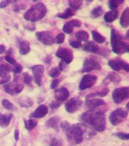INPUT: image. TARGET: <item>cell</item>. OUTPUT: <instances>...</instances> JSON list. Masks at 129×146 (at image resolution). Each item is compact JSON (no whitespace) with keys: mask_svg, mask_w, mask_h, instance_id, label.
<instances>
[{"mask_svg":"<svg viewBox=\"0 0 129 146\" xmlns=\"http://www.w3.org/2000/svg\"><path fill=\"white\" fill-rule=\"evenodd\" d=\"M79 120L98 132H103L106 128L105 116L103 111L88 110L80 116Z\"/></svg>","mask_w":129,"mask_h":146,"instance_id":"1","label":"cell"},{"mask_svg":"<svg viewBox=\"0 0 129 146\" xmlns=\"http://www.w3.org/2000/svg\"><path fill=\"white\" fill-rule=\"evenodd\" d=\"M111 45L113 52L116 54L129 52V44L125 42L124 36L115 29H111Z\"/></svg>","mask_w":129,"mask_h":146,"instance_id":"2","label":"cell"},{"mask_svg":"<svg viewBox=\"0 0 129 146\" xmlns=\"http://www.w3.org/2000/svg\"><path fill=\"white\" fill-rule=\"evenodd\" d=\"M47 9L43 3H36L30 7L24 14V18L26 21L34 23L41 20L45 16Z\"/></svg>","mask_w":129,"mask_h":146,"instance_id":"3","label":"cell"},{"mask_svg":"<svg viewBox=\"0 0 129 146\" xmlns=\"http://www.w3.org/2000/svg\"><path fill=\"white\" fill-rule=\"evenodd\" d=\"M87 130V126L83 123L75 124L71 126L69 131L67 133L68 139L72 141L76 145H78L83 140V134Z\"/></svg>","mask_w":129,"mask_h":146,"instance_id":"4","label":"cell"},{"mask_svg":"<svg viewBox=\"0 0 129 146\" xmlns=\"http://www.w3.org/2000/svg\"><path fill=\"white\" fill-rule=\"evenodd\" d=\"M128 115V110L122 108H119L110 114L109 120L113 125H118L127 118Z\"/></svg>","mask_w":129,"mask_h":146,"instance_id":"5","label":"cell"},{"mask_svg":"<svg viewBox=\"0 0 129 146\" xmlns=\"http://www.w3.org/2000/svg\"><path fill=\"white\" fill-rule=\"evenodd\" d=\"M129 96V87H122L116 88L112 93V98L116 104H120L125 100L128 99Z\"/></svg>","mask_w":129,"mask_h":146,"instance_id":"6","label":"cell"},{"mask_svg":"<svg viewBox=\"0 0 129 146\" xmlns=\"http://www.w3.org/2000/svg\"><path fill=\"white\" fill-rule=\"evenodd\" d=\"M101 68V65L96 59L92 57H88L84 60L81 72L89 73L94 70H100Z\"/></svg>","mask_w":129,"mask_h":146,"instance_id":"7","label":"cell"},{"mask_svg":"<svg viewBox=\"0 0 129 146\" xmlns=\"http://www.w3.org/2000/svg\"><path fill=\"white\" fill-rule=\"evenodd\" d=\"M56 56L61 59L67 64H70L74 58L72 50L67 47L59 48L56 53Z\"/></svg>","mask_w":129,"mask_h":146,"instance_id":"8","label":"cell"},{"mask_svg":"<svg viewBox=\"0 0 129 146\" xmlns=\"http://www.w3.org/2000/svg\"><path fill=\"white\" fill-rule=\"evenodd\" d=\"M108 65L114 71L119 72L121 70L129 72V64L120 58L112 59L108 62Z\"/></svg>","mask_w":129,"mask_h":146,"instance_id":"9","label":"cell"},{"mask_svg":"<svg viewBox=\"0 0 129 146\" xmlns=\"http://www.w3.org/2000/svg\"><path fill=\"white\" fill-rule=\"evenodd\" d=\"M35 36L39 41L45 45H52L54 43V36L52 33L50 31L36 32Z\"/></svg>","mask_w":129,"mask_h":146,"instance_id":"10","label":"cell"},{"mask_svg":"<svg viewBox=\"0 0 129 146\" xmlns=\"http://www.w3.org/2000/svg\"><path fill=\"white\" fill-rule=\"evenodd\" d=\"M98 77L95 76L87 74L83 76L80 82L79 88L80 90H84L94 85Z\"/></svg>","mask_w":129,"mask_h":146,"instance_id":"11","label":"cell"},{"mask_svg":"<svg viewBox=\"0 0 129 146\" xmlns=\"http://www.w3.org/2000/svg\"><path fill=\"white\" fill-rule=\"evenodd\" d=\"M82 101L78 98H73L69 100L65 104L66 111L69 113H74L81 107Z\"/></svg>","mask_w":129,"mask_h":146,"instance_id":"12","label":"cell"},{"mask_svg":"<svg viewBox=\"0 0 129 146\" xmlns=\"http://www.w3.org/2000/svg\"><path fill=\"white\" fill-rule=\"evenodd\" d=\"M31 69L34 75V81L35 83L39 86H41L42 84V80L45 71L44 67L43 65L38 64L32 66Z\"/></svg>","mask_w":129,"mask_h":146,"instance_id":"13","label":"cell"},{"mask_svg":"<svg viewBox=\"0 0 129 146\" xmlns=\"http://www.w3.org/2000/svg\"><path fill=\"white\" fill-rule=\"evenodd\" d=\"M81 21L79 19H74L66 23L63 27L64 33L68 34H71L73 32L74 27H79L81 26Z\"/></svg>","mask_w":129,"mask_h":146,"instance_id":"14","label":"cell"},{"mask_svg":"<svg viewBox=\"0 0 129 146\" xmlns=\"http://www.w3.org/2000/svg\"><path fill=\"white\" fill-rule=\"evenodd\" d=\"M69 96V92L65 87H61L56 89L54 91V97L57 101L61 103L68 99Z\"/></svg>","mask_w":129,"mask_h":146,"instance_id":"15","label":"cell"},{"mask_svg":"<svg viewBox=\"0 0 129 146\" xmlns=\"http://www.w3.org/2000/svg\"><path fill=\"white\" fill-rule=\"evenodd\" d=\"M48 108L45 105H41L36 108V110L32 114L30 115L31 118H42L48 114Z\"/></svg>","mask_w":129,"mask_h":146,"instance_id":"16","label":"cell"},{"mask_svg":"<svg viewBox=\"0 0 129 146\" xmlns=\"http://www.w3.org/2000/svg\"><path fill=\"white\" fill-rule=\"evenodd\" d=\"M105 104V102L101 98H91L87 100L85 103L86 107L88 108L89 110H95Z\"/></svg>","mask_w":129,"mask_h":146,"instance_id":"17","label":"cell"},{"mask_svg":"<svg viewBox=\"0 0 129 146\" xmlns=\"http://www.w3.org/2000/svg\"><path fill=\"white\" fill-rule=\"evenodd\" d=\"M100 48L97 44L93 41H89L84 44L83 49L85 51L98 54L100 52Z\"/></svg>","mask_w":129,"mask_h":146,"instance_id":"18","label":"cell"},{"mask_svg":"<svg viewBox=\"0 0 129 146\" xmlns=\"http://www.w3.org/2000/svg\"><path fill=\"white\" fill-rule=\"evenodd\" d=\"M60 118L58 116H54L46 121L45 125L48 127L52 128L56 131H58L60 126Z\"/></svg>","mask_w":129,"mask_h":146,"instance_id":"19","label":"cell"},{"mask_svg":"<svg viewBox=\"0 0 129 146\" xmlns=\"http://www.w3.org/2000/svg\"><path fill=\"white\" fill-rule=\"evenodd\" d=\"M19 53L21 55H26L30 51V44L28 41L20 39L18 41Z\"/></svg>","mask_w":129,"mask_h":146,"instance_id":"20","label":"cell"},{"mask_svg":"<svg viewBox=\"0 0 129 146\" xmlns=\"http://www.w3.org/2000/svg\"><path fill=\"white\" fill-rule=\"evenodd\" d=\"M119 13L117 10L107 12L104 16V19L107 23H112L118 18Z\"/></svg>","mask_w":129,"mask_h":146,"instance_id":"21","label":"cell"},{"mask_svg":"<svg viewBox=\"0 0 129 146\" xmlns=\"http://www.w3.org/2000/svg\"><path fill=\"white\" fill-rule=\"evenodd\" d=\"M120 25L122 27L127 28L129 25V9L127 7L123 12L120 18Z\"/></svg>","mask_w":129,"mask_h":146,"instance_id":"22","label":"cell"},{"mask_svg":"<svg viewBox=\"0 0 129 146\" xmlns=\"http://www.w3.org/2000/svg\"><path fill=\"white\" fill-rule=\"evenodd\" d=\"M109 92V89L107 87H104L103 89H101L100 91H98L96 92L95 93H92L88 94L86 96V99L89 100L91 98H93L96 97V96H98L99 97H104L107 95Z\"/></svg>","mask_w":129,"mask_h":146,"instance_id":"23","label":"cell"},{"mask_svg":"<svg viewBox=\"0 0 129 146\" xmlns=\"http://www.w3.org/2000/svg\"><path fill=\"white\" fill-rule=\"evenodd\" d=\"M13 117V115L12 114L1 115L0 116V126L2 127H7Z\"/></svg>","mask_w":129,"mask_h":146,"instance_id":"24","label":"cell"},{"mask_svg":"<svg viewBox=\"0 0 129 146\" xmlns=\"http://www.w3.org/2000/svg\"><path fill=\"white\" fill-rule=\"evenodd\" d=\"M18 104L21 107L30 108L33 105L34 102L31 98L28 97L23 96L19 99Z\"/></svg>","mask_w":129,"mask_h":146,"instance_id":"25","label":"cell"},{"mask_svg":"<svg viewBox=\"0 0 129 146\" xmlns=\"http://www.w3.org/2000/svg\"><path fill=\"white\" fill-rule=\"evenodd\" d=\"M76 38L80 42H87L89 38V35L87 32L84 30H80L75 34Z\"/></svg>","mask_w":129,"mask_h":146,"instance_id":"26","label":"cell"},{"mask_svg":"<svg viewBox=\"0 0 129 146\" xmlns=\"http://www.w3.org/2000/svg\"><path fill=\"white\" fill-rule=\"evenodd\" d=\"M105 80H108L110 82L116 84H118L121 81L122 79L120 76L115 72H109L107 75Z\"/></svg>","mask_w":129,"mask_h":146,"instance_id":"27","label":"cell"},{"mask_svg":"<svg viewBox=\"0 0 129 146\" xmlns=\"http://www.w3.org/2000/svg\"><path fill=\"white\" fill-rule=\"evenodd\" d=\"M16 83L13 82L7 83L6 84L4 85L3 88L5 91L7 92V94H9L12 96H13L15 94V87H16Z\"/></svg>","mask_w":129,"mask_h":146,"instance_id":"28","label":"cell"},{"mask_svg":"<svg viewBox=\"0 0 129 146\" xmlns=\"http://www.w3.org/2000/svg\"><path fill=\"white\" fill-rule=\"evenodd\" d=\"M75 14V11L71 8H67L65 11L62 13H59L57 14V16L59 18L62 19H68L70 18L72 16H74Z\"/></svg>","mask_w":129,"mask_h":146,"instance_id":"29","label":"cell"},{"mask_svg":"<svg viewBox=\"0 0 129 146\" xmlns=\"http://www.w3.org/2000/svg\"><path fill=\"white\" fill-rule=\"evenodd\" d=\"M91 34L92 36V38L93 40L96 43H98L99 44H102L104 43L106 41V38L103 36L102 35L100 34L98 32L96 31H91Z\"/></svg>","mask_w":129,"mask_h":146,"instance_id":"30","label":"cell"},{"mask_svg":"<svg viewBox=\"0 0 129 146\" xmlns=\"http://www.w3.org/2000/svg\"><path fill=\"white\" fill-rule=\"evenodd\" d=\"M24 122L26 129L28 131H30L33 129L37 125V121L32 119H30L28 120L24 119Z\"/></svg>","mask_w":129,"mask_h":146,"instance_id":"31","label":"cell"},{"mask_svg":"<svg viewBox=\"0 0 129 146\" xmlns=\"http://www.w3.org/2000/svg\"><path fill=\"white\" fill-rule=\"evenodd\" d=\"M103 10L101 6H99L93 8L91 12V17L93 18H97L100 17L103 14Z\"/></svg>","mask_w":129,"mask_h":146,"instance_id":"32","label":"cell"},{"mask_svg":"<svg viewBox=\"0 0 129 146\" xmlns=\"http://www.w3.org/2000/svg\"><path fill=\"white\" fill-rule=\"evenodd\" d=\"M68 4L69 5L71 8L73 9L74 10H77L81 8L83 4V1L78 0V1H72L70 0L68 1Z\"/></svg>","mask_w":129,"mask_h":146,"instance_id":"33","label":"cell"},{"mask_svg":"<svg viewBox=\"0 0 129 146\" xmlns=\"http://www.w3.org/2000/svg\"><path fill=\"white\" fill-rule=\"evenodd\" d=\"M123 2L124 0H111L108 2V6L111 10H115Z\"/></svg>","mask_w":129,"mask_h":146,"instance_id":"34","label":"cell"},{"mask_svg":"<svg viewBox=\"0 0 129 146\" xmlns=\"http://www.w3.org/2000/svg\"><path fill=\"white\" fill-rule=\"evenodd\" d=\"M11 75L9 73H0V84H5L11 80Z\"/></svg>","mask_w":129,"mask_h":146,"instance_id":"35","label":"cell"},{"mask_svg":"<svg viewBox=\"0 0 129 146\" xmlns=\"http://www.w3.org/2000/svg\"><path fill=\"white\" fill-rule=\"evenodd\" d=\"M13 66L10 64H0V73H9L12 72Z\"/></svg>","mask_w":129,"mask_h":146,"instance_id":"36","label":"cell"},{"mask_svg":"<svg viewBox=\"0 0 129 146\" xmlns=\"http://www.w3.org/2000/svg\"><path fill=\"white\" fill-rule=\"evenodd\" d=\"M3 106L6 109L10 111H14L16 109V108L12 103L10 102L7 100H4L2 102Z\"/></svg>","mask_w":129,"mask_h":146,"instance_id":"37","label":"cell"},{"mask_svg":"<svg viewBox=\"0 0 129 146\" xmlns=\"http://www.w3.org/2000/svg\"><path fill=\"white\" fill-rule=\"evenodd\" d=\"M71 125L68 122V121H63L60 123V127L63 130L64 132H67L69 131L70 129Z\"/></svg>","mask_w":129,"mask_h":146,"instance_id":"38","label":"cell"},{"mask_svg":"<svg viewBox=\"0 0 129 146\" xmlns=\"http://www.w3.org/2000/svg\"><path fill=\"white\" fill-rule=\"evenodd\" d=\"M60 72H61V71L59 70L58 68L54 67V68H52L50 70V71L48 74H49V75H50V77H58V76L60 75Z\"/></svg>","mask_w":129,"mask_h":146,"instance_id":"39","label":"cell"},{"mask_svg":"<svg viewBox=\"0 0 129 146\" xmlns=\"http://www.w3.org/2000/svg\"><path fill=\"white\" fill-rule=\"evenodd\" d=\"M23 82L26 84H29L32 81V77L27 72L23 73Z\"/></svg>","mask_w":129,"mask_h":146,"instance_id":"40","label":"cell"},{"mask_svg":"<svg viewBox=\"0 0 129 146\" xmlns=\"http://www.w3.org/2000/svg\"><path fill=\"white\" fill-rule=\"evenodd\" d=\"M65 39V35L63 33H59V34L56 36V38L54 39V42H56L58 44H62L63 43Z\"/></svg>","mask_w":129,"mask_h":146,"instance_id":"41","label":"cell"},{"mask_svg":"<svg viewBox=\"0 0 129 146\" xmlns=\"http://www.w3.org/2000/svg\"><path fill=\"white\" fill-rule=\"evenodd\" d=\"M23 71V67L20 64L16 63L13 66V70L12 72L14 73V74H19L21 73Z\"/></svg>","mask_w":129,"mask_h":146,"instance_id":"42","label":"cell"},{"mask_svg":"<svg viewBox=\"0 0 129 146\" xmlns=\"http://www.w3.org/2000/svg\"><path fill=\"white\" fill-rule=\"evenodd\" d=\"M113 135L122 140H128L129 139V133L124 132H118L113 134Z\"/></svg>","mask_w":129,"mask_h":146,"instance_id":"43","label":"cell"},{"mask_svg":"<svg viewBox=\"0 0 129 146\" xmlns=\"http://www.w3.org/2000/svg\"><path fill=\"white\" fill-rule=\"evenodd\" d=\"M62 142L60 139L56 137H54L52 139V141L50 143V146H62Z\"/></svg>","mask_w":129,"mask_h":146,"instance_id":"44","label":"cell"},{"mask_svg":"<svg viewBox=\"0 0 129 146\" xmlns=\"http://www.w3.org/2000/svg\"><path fill=\"white\" fill-rule=\"evenodd\" d=\"M69 44L73 48L78 49L82 46L81 42L78 41H69Z\"/></svg>","mask_w":129,"mask_h":146,"instance_id":"45","label":"cell"},{"mask_svg":"<svg viewBox=\"0 0 129 146\" xmlns=\"http://www.w3.org/2000/svg\"><path fill=\"white\" fill-rule=\"evenodd\" d=\"M61 104L57 100H54L50 103V107L52 110L56 109L61 106Z\"/></svg>","mask_w":129,"mask_h":146,"instance_id":"46","label":"cell"},{"mask_svg":"<svg viewBox=\"0 0 129 146\" xmlns=\"http://www.w3.org/2000/svg\"><path fill=\"white\" fill-rule=\"evenodd\" d=\"M5 59L7 61L8 63L11 64V65H14L17 63L16 60L13 57H12L11 56H9V55H6L5 57Z\"/></svg>","mask_w":129,"mask_h":146,"instance_id":"47","label":"cell"},{"mask_svg":"<svg viewBox=\"0 0 129 146\" xmlns=\"http://www.w3.org/2000/svg\"><path fill=\"white\" fill-rule=\"evenodd\" d=\"M24 85L21 83H17L16 87H15V94H19V93H20L24 88Z\"/></svg>","mask_w":129,"mask_h":146,"instance_id":"48","label":"cell"},{"mask_svg":"<svg viewBox=\"0 0 129 146\" xmlns=\"http://www.w3.org/2000/svg\"><path fill=\"white\" fill-rule=\"evenodd\" d=\"M16 1H4L0 2V8H4L8 6V5L10 3H12L16 2Z\"/></svg>","mask_w":129,"mask_h":146,"instance_id":"49","label":"cell"},{"mask_svg":"<svg viewBox=\"0 0 129 146\" xmlns=\"http://www.w3.org/2000/svg\"><path fill=\"white\" fill-rule=\"evenodd\" d=\"M60 83V80L59 79H55L52 81L51 84H50V88L52 89H55L57 87L59 86Z\"/></svg>","mask_w":129,"mask_h":146,"instance_id":"50","label":"cell"},{"mask_svg":"<svg viewBox=\"0 0 129 146\" xmlns=\"http://www.w3.org/2000/svg\"><path fill=\"white\" fill-rule=\"evenodd\" d=\"M67 66V64H65L64 62H63L62 60L59 62V67L58 68L60 71H63L65 68H66Z\"/></svg>","mask_w":129,"mask_h":146,"instance_id":"51","label":"cell"},{"mask_svg":"<svg viewBox=\"0 0 129 146\" xmlns=\"http://www.w3.org/2000/svg\"><path fill=\"white\" fill-rule=\"evenodd\" d=\"M52 57L50 55H48L44 59V62L46 64H50L52 62Z\"/></svg>","mask_w":129,"mask_h":146,"instance_id":"52","label":"cell"},{"mask_svg":"<svg viewBox=\"0 0 129 146\" xmlns=\"http://www.w3.org/2000/svg\"><path fill=\"white\" fill-rule=\"evenodd\" d=\"M25 28L27 30H30L31 31H33L35 30V26L34 24H29L26 27H25Z\"/></svg>","mask_w":129,"mask_h":146,"instance_id":"53","label":"cell"},{"mask_svg":"<svg viewBox=\"0 0 129 146\" xmlns=\"http://www.w3.org/2000/svg\"><path fill=\"white\" fill-rule=\"evenodd\" d=\"M14 138L16 141H17L19 138V132L17 129H16L14 131Z\"/></svg>","mask_w":129,"mask_h":146,"instance_id":"54","label":"cell"},{"mask_svg":"<svg viewBox=\"0 0 129 146\" xmlns=\"http://www.w3.org/2000/svg\"><path fill=\"white\" fill-rule=\"evenodd\" d=\"M6 48L4 45H0V54H2L5 52Z\"/></svg>","mask_w":129,"mask_h":146,"instance_id":"55","label":"cell"},{"mask_svg":"<svg viewBox=\"0 0 129 146\" xmlns=\"http://www.w3.org/2000/svg\"><path fill=\"white\" fill-rule=\"evenodd\" d=\"M129 31H128L127 32V35H126V38L127 39H129Z\"/></svg>","mask_w":129,"mask_h":146,"instance_id":"56","label":"cell"},{"mask_svg":"<svg viewBox=\"0 0 129 146\" xmlns=\"http://www.w3.org/2000/svg\"><path fill=\"white\" fill-rule=\"evenodd\" d=\"M126 108H127V110H129V103H128L126 105Z\"/></svg>","mask_w":129,"mask_h":146,"instance_id":"57","label":"cell"},{"mask_svg":"<svg viewBox=\"0 0 129 146\" xmlns=\"http://www.w3.org/2000/svg\"><path fill=\"white\" fill-rule=\"evenodd\" d=\"M1 115H2V114H0V116H1Z\"/></svg>","mask_w":129,"mask_h":146,"instance_id":"58","label":"cell"}]
</instances>
